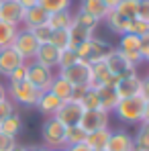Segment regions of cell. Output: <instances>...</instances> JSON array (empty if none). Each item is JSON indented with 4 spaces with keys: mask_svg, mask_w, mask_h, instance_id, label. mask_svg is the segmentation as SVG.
<instances>
[{
    "mask_svg": "<svg viewBox=\"0 0 149 151\" xmlns=\"http://www.w3.org/2000/svg\"><path fill=\"white\" fill-rule=\"evenodd\" d=\"M110 133H112L110 127H108V129H100V131H92V133H88V137H86V145H88L92 151H104V149H106L108 139H110Z\"/></svg>",
    "mask_w": 149,
    "mask_h": 151,
    "instance_id": "7402d4cb",
    "label": "cell"
},
{
    "mask_svg": "<svg viewBox=\"0 0 149 151\" xmlns=\"http://www.w3.org/2000/svg\"><path fill=\"white\" fill-rule=\"evenodd\" d=\"M21 131H23V119H21L19 112H12V114L6 116V119L2 121V125H0V133L10 135V137H17Z\"/></svg>",
    "mask_w": 149,
    "mask_h": 151,
    "instance_id": "d4e9b609",
    "label": "cell"
},
{
    "mask_svg": "<svg viewBox=\"0 0 149 151\" xmlns=\"http://www.w3.org/2000/svg\"><path fill=\"white\" fill-rule=\"evenodd\" d=\"M135 151H149V123H139L137 133L133 135Z\"/></svg>",
    "mask_w": 149,
    "mask_h": 151,
    "instance_id": "4316f807",
    "label": "cell"
},
{
    "mask_svg": "<svg viewBox=\"0 0 149 151\" xmlns=\"http://www.w3.org/2000/svg\"><path fill=\"white\" fill-rule=\"evenodd\" d=\"M86 137H88V133L80 125L66 127V147H74V145H80V143H86Z\"/></svg>",
    "mask_w": 149,
    "mask_h": 151,
    "instance_id": "83f0119b",
    "label": "cell"
},
{
    "mask_svg": "<svg viewBox=\"0 0 149 151\" xmlns=\"http://www.w3.org/2000/svg\"><path fill=\"white\" fill-rule=\"evenodd\" d=\"M104 151H135L133 135L127 131H112Z\"/></svg>",
    "mask_w": 149,
    "mask_h": 151,
    "instance_id": "2e32d148",
    "label": "cell"
},
{
    "mask_svg": "<svg viewBox=\"0 0 149 151\" xmlns=\"http://www.w3.org/2000/svg\"><path fill=\"white\" fill-rule=\"evenodd\" d=\"M51 151H68L66 147H61V149H51Z\"/></svg>",
    "mask_w": 149,
    "mask_h": 151,
    "instance_id": "f5cc1de1",
    "label": "cell"
},
{
    "mask_svg": "<svg viewBox=\"0 0 149 151\" xmlns=\"http://www.w3.org/2000/svg\"><path fill=\"white\" fill-rule=\"evenodd\" d=\"M57 59H59V49H55L51 43L39 45L37 55H35V61H37V63L47 65V68H51V70H57Z\"/></svg>",
    "mask_w": 149,
    "mask_h": 151,
    "instance_id": "d6986e66",
    "label": "cell"
},
{
    "mask_svg": "<svg viewBox=\"0 0 149 151\" xmlns=\"http://www.w3.org/2000/svg\"><path fill=\"white\" fill-rule=\"evenodd\" d=\"M49 21V12L43 8V6H33V8H27L25 10V19H23V29H35V27H39V25H45Z\"/></svg>",
    "mask_w": 149,
    "mask_h": 151,
    "instance_id": "ac0fdd59",
    "label": "cell"
},
{
    "mask_svg": "<svg viewBox=\"0 0 149 151\" xmlns=\"http://www.w3.org/2000/svg\"><path fill=\"white\" fill-rule=\"evenodd\" d=\"M82 112H84V108H82L80 102L66 100V102H61V106L57 108L55 119H57L63 127H76V125H80Z\"/></svg>",
    "mask_w": 149,
    "mask_h": 151,
    "instance_id": "8fae6325",
    "label": "cell"
},
{
    "mask_svg": "<svg viewBox=\"0 0 149 151\" xmlns=\"http://www.w3.org/2000/svg\"><path fill=\"white\" fill-rule=\"evenodd\" d=\"M49 43L55 47V49L63 51L68 49L70 45H72V37H70V29H57V31H53L51 33V39Z\"/></svg>",
    "mask_w": 149,
    "mask_h": 151,
    "instance_id": "f1b7e54d",
    "label": "cell"
},
{
    "mask_svg": "<svg viewBox=\"0 0 149 151\" xmlns=\"http://www.w3.org/2000/svg\"><path fill=\"white\" fill-rule=\"evenodd\" d=\"M12 49L17 51L25 61H33L35 55H37V49H39V41L33 37V33L29 29H19L14 41H12Z\"/></svg>",
    "mask_w": 149,
    "mask_h": 151,
    "instance_id": "ba28073f",
    "label": "cell"
},
{
    "mask_svg": "<svg viewBox=\"0 0 149 151\" xmlns=\"http://www.w3.org/2000/svg\"><path fill=\"white\" fill-rule=\"evenodd\" d=\"M104 23H106V27L114 33V35H125L127 33V27H129V19H125V17H121L117 10H110L108 14H106V19H104Z\"/></svg>",
    "mask_w": 149,
    "mask_h": 151,
    "instance_id": "cb8c5ba5",
    "label": "cell"
},
{
    "mask_svg": "<svg viewBox=\"0 0 149 151\" xmlns=\"http://www.w3.org/2000/svg\"><path fill=\"white\" fill-rule=\"evenodd\" d=\"M78 61V55L76 49H63L59 51V59H57V70H63V68H70Z\"/></svg>",
    "mask_w": 149,
    "mask_h": 151,
    "instance_id": "d590c367",
    "label": "cell"
},
{
    "mask_svg": "<svg viewBox=\"0 0 149 151\" xmlns=\"http://www.w3.org/2000/svg\"><path fill=\"white\" fill-rule=\"evenodd\" d=\"M80 12H86L88 17H94L98 23L106 19V14L110 12V8L104 4V0H80Z\"/></svg>",
    "mask_w": 149,
    "mask_h": 151,
    "instance_id": "e0dca14e",
    "label": "cell"
},
{
    "mask_svg": "<svg viewBox=\"0 0 149 151\" xmlns=\"http://www.w3.org/2000/svg\"><path fill=\"white\" fill-rule=\"evenodd\" d=\"M74 23L80 27H84V29H88V31H92V33H96V29H98V21L94 19V17H88L86 12H74Z\"/></svg>",
    "mask_w": 149,
    "mask_h": 151,
    "instance_id": "d6a6232c",
    "label": "cell"
},
{
    "mask_svg": "<svg viewBox=\"0 0 149 151\" xmlns=\"http://www.w3.org/2000/svg\"><path fill=\"white\" fill-rule=\"evenodd\" d=\"M53 78H55V72H53L51 68L37 63L35 59H33V61H27V80H29L37 90L47 92L51 82H53Z\"/></svg>",
    "mask_w": 149,
    "mask_h": 151,
    "instance_id": "8992f818",
    "label": "cell"
},
{
    "mask_svg": "<svg viewBox=\"0 0 149 151\" xmlns=\"http://www.w3.org/2000/svg\"><path fill=\"white\" fill-rule=\"evenodd\" d=\"M8 82H21V80H27V63H23V65H19L12 74L6 78Z\"/></svg>",
    "mask_w": 149,
    "mask_h": 151,
    "instance_id": "ab89813d",
    "label": "cell"
},
{
    "mask_svg": "<svg viewBox=\"0 0 149 151\" xmlns=\"http://www.w3.org/2000/svg\"><path fill=\"white\" fill-rule=\"evenodd\" d=\"M23 63H27V61L12 49V45L0 49V76H2V78H8L19 65H23Z\"/></svg>",
    "mask_w": 149,
    "mask_h": 151,
    "instance_id": "4fadbf2b",
    "label": "cell"
},
{
    "mask_svg": "<svg viewBox=\"0 0 149 151\" xmlns=\"http://www.w3.org/2000/svg\"><path fill=\"white\" fill-rule=\"evenodd\" d=\"M59 106H61V100H59L55 94H51L49 90H47V92L41 94V98H39V102H37L35 108H37L45 119H49V116H55V112H57Z\"/></svg>",
    "mask_w": 149,
    "mask_h": 151,
    "instance_id": "ffe728a7",
    "label": "cell"
},
{
    "mask_svg": "<svg viewBox=\"0 0 149 151\" xmlns=\"http://www.w3.org/2000/svg\"><path fill=\"white\" fill-rule=\"evenodd\" d=\"M25 151H35V147H33V145H27V149Z\"/></svg>",
    "mask_w": 149,
    "mask_h": 151,
    "instance_id": "816d5d0a",
    "label": "cell"
},
{
    "mask_svg": "<svg viewBox=\"0 0 149 151\" xmlns=\"http://www.w3.org/2000/svg\"><path fill=\"white\" fill-rule=\"evenodd\" d=\"M137 19L149 23V0H139V10H137Z\"/></svg>",
    "mask_w": 149,
    "mask_h": 151,
    "instance_id": "60d3db41",
    "label": "cell"
},
{
    "mask_svg": "<svg viewBox=\"0 0 149 151\" xmlns=\"http://www.w3.org/2000/svg\"><path fill=\"white\" fill-rule=\"evenodd\" d=\"M143 108H145V98L143 96H133V98H121L112 114L125 123V125H139L143 121Z\"/></svg>",
    "mask_w": 149,
    "mask_h": 151,
    "instance_id": "3957f363",
    "label": "cell"
},
{
    "mask_svg": "<svg viewBox=\"0 0 149 151\" xmlns=\"http://www.w3.org/2000/svg\"><path fill=\"white\" fill-rule=\"evenodd\" d=\"M35 151H51L49 147H45V145H43V147H35Z\"/></svg>",
    "mask_w": 149,
    "mask_h": 151,
    "instance_id": "f907efd6",
    "label": "cell"
},
{
    "mask_svg": "<svg viewBox=\"0 0 149 151\" xmlns=\"http://www.w3.org/2000/svg\"><path fill=\"white\" fill-rule=\"evenodd\" d=\"M112 10H117L121 17L125 19H129V21H133V19H137V10H139V0H121Z\"/></svg>",
    "mask_w": 149,
    "mask_h": 151,
    "instance_id": "f546056e",
    "label": "cell"
},
{
    "mask_svg": "<svg viewBox=\"0 0 149 151\" xmlns=\"http://www.w3.org/2000/svg\"><path fill=\"white\" fill-rule=\"evenodd\" d=\"M145 37H147V39H149V33H147V35H145Z\"/></svg>",
    "mask_w": 149,
    "mask_h": 151,
    "instance_id": "db71d44e",
    "label": "cell"
},
{
    "mask_svg": "<svg viewBox=\"0 0 149 151\" xmlns=\"http://www.w3.org/2000/svg\"><path fill=\"white\" fill-rule=\"evenodd\" d=\"M6 92H8V98L14 102V104H21L27 108H35L37 102L41 98V90H37L29 80H21V82H8L6 86Z\"/></svg>",
    "mask_w": 149,
    "mask_h": 151,
    "instance_id": "7a4b0ae2",
    "label": "cell"
},
{
    "mask_svg": "<svg viewBox=\"0 0 149 151\" xmlns=\"http://www.w3.org/2000/svg\"><path fill=\"white\" fill-rule=\"evenodd\" d=\"M119 2H121V0H104V4H106V6H108L110 10H112V8H114V6H117Z\"/></svg>",
    "mask_w": 149,
    "mask_h": 151,
    "instance_id": "681fc988",
    "label": "cell"
},
{
    "mask_svg": "<svg viewBox=\"0 0 149 151\" xmlns=\"http://www.w3.org/2000/svg\"><path fill=\"white\" fill-rule=\"evenodd\" d=\"M82 104V108L84 110H94V108H100V98L98 94H96V90L94 88H88L86 90V94H84V98L80 100Z\"/></svg>",
    "mask_w": 149,
    "mask_h": 151,
    "instance_id": "836d02e7",
    "label": "cell"
},
{
    "mask_svg": "<svg viewBox=\"0 0 149 151\" xmlns=\"http://www.w3.org/2000/svg\"><path fill=\"white\" fill-rule=\"evenodd\" d=\"M127 33H131V35H137V37H145V35L149 33V23L141 21V19H133V21H129Z\"/></svg>",
    "mask_w": 149,
    "mask_h": 151,
    "instance_id": "e575fe53",
    "label": "cell"
},
{
    "mask_svg": "<svg viewBox=\"0 0 149 151\" xmlns=\"http://www.w3.org/2000/svg\"><path fill=\"white\" fill-rule=\"evenodd\" d=\"M17 2H19L25 10H27V8H33V6H37V4H39V0H17Z\"/></svg>",
    "mask_w": 149,
    "mask_h": 151,
    "instance_id": "f6af8a7d",
    "label": "cell"
},
{
    "mask_svg": "<svg viewBox=\"0 0 149 151\" xmlns=\"http://www.w3.org/2000/svg\"><path fill=\"white\" fill-rule=\"evenodd\" d=\"M68 151H92L86 143H80V145H74V147H66Z\"/></svg>",
    "mask_w": 149,
    "mask_h": 151,
    "instance_id": "bcb514c9",
    "label": "cell"
},
{
    "mask_svg": "<svg viewBox=\"0 0 149 151\" xmlns=\"http://www.w3.org/2000/svg\"><path fill=\"white\" fill-rule=\"evenodd\" d=\"M23 19H25V8L17 0H0V21L21 27Z\"/></svg>",
    "mask_w": 149,
    "mask_h": 151,
    "instance_id": "7c38bea8",
    "label": "cell"
},
{
    "mask_svg": "<svg viewBox=\"0 0 149 151\" xmlns=\"http://www.w3.org/2000/svg\"><path fill=\"white\" fill-rule=\"evenodd\" d=\"M92 88L96 90V94H98V98H100V108L112 114V110L117 108V104L121 100L119 94H117V88L114 86H108V84H96Z\"/></svg>",
    "mask_w": 149,
    "mask_h": 151,
    "instance_id": "9a60e30c",
    "label": "cell"
},
{
    "mask_svg": "<svg viewBox=\"0 0 149 151\" xmlns=\"http://www.w3.org/2000/svg\"><path fill=\"white\" fill-rule=\"evenodd\" d=\"M141 59L149 63V39L141 37Z\"/></svg>",
    "mask_w": 149,
    "mask_h": 151,
    "instance_id": "b9f144b4",
    "label": "cell"
},
{
    "mask_svg": "<svg viewBox=\"0 0 149 151\" xmlns=\"http://www.w3.org/2000/svg\"><path fill=\"white\" fill-rule=\"evenodd\" d=\"M114 49V45H110L108 41L100 39V37H90L88 41L80 43L76 47V55H78V61H84V63H98V61H104L106 55Z\"/></svg>",
    "mask_w": 149,
    "mask_h": 151,
    "instance_id": "6da1fadb",
    "label": "cell"
},
{
    "mask_svg": "<svg viewBox=\"0 0 149 151\" xmlns=\"http://www.w3.org/2000/svg\"><path fill=\"white\" fill-rule=\"evenodd\" d=\"M6 98H8V92H6V86H4V84L0 82V102H2V100H6Z\"/></svg>",
    "mask_w": 149,
    "mask_h": 151,
    "instance_id": "c3c4849f",
    "label": "cell"
},
{
    "mask_svg": "<svg viewBox=\"0 0 149 151\" xmlns=\"http://www.w3.org/2000/svg\"><path fill=\"white\" fill-rule=\"evenodd\" d=\"M72 23H74V14H72V10L53 12V14H49V21H47V25H49L53 31H57V29H70Z\"/></svg>",
    "mask_w": 149,
    "mask_h": 151,
    "instance_id": "484cf974",
    "label": "cell"
},
{
    "mask_svg": "<svg viewBox=\"0 0 149 151\" xmlns=\"http://www.w3.org/2000/svg\"><path fill=\"white\" fill-rule=\"evenodd\" d=\"M92 82H94L92 86H96V84H108V86H114L119 80L110 74V70L106 68L104 61H98V63H92Z\"/></svg>",
    "mask_w": 149,
    "mask_h": 151,
    "instance_id": "603a6c76",
    "label": "cell"
},
{
    "mask_svg": "<svg viewBox=\"0 0 149 151\" xmlns=\"http://www.w3.org/2000/svg\"><path fill=\"white\" fill-rule=\"evenodd\" d=\"M49 92H51V94H55L61 102H66V100L72 98L74 86H72L66 78H61L59 74H55V78H53V82H51V86H49Z\"/></svg>",
    "mask_w": 149,
    "mask_h": 151,
    "instance_id": "44dd1931",
    "label": "cell"
},
{
    "mask_svg": "<svg viewBox=\"0 0 149 151\" xmlns=\"http://www.w3.org/2000/svg\"><path fill=\"white\" fill-rule=\"evenodd\" d=\"M117 49L121 51L133 65L143 63V59H141V37L131 35V33H125V35H121V39H119Z\"/></svg>",
    "mask_w": 149,
    "mask_h": 151,
    "instance_id": "30bf717a",
    "label": "cell"
},
{
    "mask_svg": "<svg viewBox=\"0 0 149 151\" xmlns=\"http://www.w3.org/2000/svg\"><path fill=\"white\" fill-rule=\"evenodd\" d=\"M104 63H106V68L110 70V74L114 76L117 80H123V78H129V76L137 74V65H133L117 47L106 55Z\"/></svg>",
    "mask_w": 149,
    "mask_h": 151,
    "instance_id": "52a82bcc",
    "label": "cell"
},
{
    "mask_svg": "<svg viewBox=\"0 0 149 151\" xmlns=\"http://www.w3.org/2000/svg\"><path fill=\"white\" fill-rule=\"evenodd\" d=\"M141 82H143V78H141L139 74L119 80V82L114 84L119 98H133V96H141Z\"/></svg>",
    "mask_w": 149,
    "mask_h": 151,
    "instance_id": "5bb4252c",
    "label": "cell"
},
{
    "mask_svg": "<svg viewBox=\"0 0 149 151\" xmlns=\"http://www.w3.org/2000/svg\"><path fill=\"white\" fill-rule=\"evenodd\" d=\"M57 74L61 78H66L74 88L78 86H86V88H92V65L90 63H84V61H76L74 65L70 68H63V70H57Z\"/></svg>",
    "mask_w": 149,
    "mask_h": 151,
    "instance_id": "5b68a950",
    "label": "cell"
},
{
    "mask_svg": "<svg viewBox=\"0 0 149 151\" xmlns=\"http://www.w3.org/2000/svg\"><path fill=\"white\" fill-rule=\"evenodd\" d=\"M80 127L86 133L92 131H100V129H108L110 127V112L102 110V108H94V110H84L82 119H80Z\"/></svg>",
    "mask_w": 149,
    "mask_h": 151,
    "instance_id": "9c48e42d",
    "label": "cell"
},
{
    "mask_svg": "<svg viewBox=\"0 0 149 151\" xmlns=\"http://www.w3.org/2000/svg\"><path fill=\"white\" fill-rule=\"evenodd\" d=\"M141 96L145 100H149V76H145L143 82H141Z\"/></svg>",
    "mask_w": 149,
    "mask_h": 151,
    "instance_id": "ee69618b",
    "label": "cell"
},
{
    "mask_svg": "<svg viewBox=\"0 0 149 151\" xmlns=\"http://www.w3.org/2000/svg\"><path fill=\"white\" fill-rule=\"evenodd\" d=\"M12 112H17V110H14V102L10 100V98L0 102V125H2V121H4L6 116H10Z\"/></svg>",
    "mask_w": 149,
    "mask_h": 151,
    "instance_id": "74e56055",
    "label": "cell"
},
{
    "mask_svg": "<svg viewBox=\"0 0 149 151\" xmlns=\"http://www.w3.org/2000/svg\"><path fill=\"white\" fill-rule=\"evenodd\" d=\"M19 29H21V27H14V25H8V23L0 21V49L12 45V41H14Z\"/></svg>",
    "mask_w": 149,
    "mask_h": 151,
    "instance_id": "4dcf8cb0",
    "label": "cell"
},
{
    "mask_svg": "<svg viewBox=\"0 0 149 151\" xmlns=\"http://www.w3.org/2000/svg\"><path fill=\"white\" fill-rule=\"evenodd\" d=\"M17 137H10V135H4L0 133V151H12L17 147Z\"/></svg>",
    "mask_w": 149,
    "mask_h": 151,
    "instance_id": "f35d334b",
    "label": "cell"
},
{
    "mask_svg": "<svg viewBox=\"0 0 149 151\" xmlns=\"http://www.w3.org/2000/svg\"><path fill=\"white\" fill-rule=\"evenodd\" d=\"M39 6H43L49 14H53L61 10H72V0H39Z\"/></svg>",
    "mask_w": 149,
    "mask_h": 151,
    "instance_id": "1f68e13d",
    "label": "cell"
},
{
    "mask_svg": "<svg viewBox=\"0 0 149 151\" xmlns=\"http://www.w3.org/2000/svg\"><path fill=\"white\" fill-rule=\"evenodd\" d=\"M147 76H149V70H147Z\"/></svg>",
    "mask_w": 149,
    "mask_h": 151,
    "instance_id": "11a10c76",
    "label": "cell"
},
{
    "mask_svg": "<svg viewBox=\"0 0 149 151\" xmlns=\"http://www.w3.org/2000/svg\"><path fill=\"white\" fill-rule=\"evenodd\" d=\"M141 123H149V100H145V108H143V121Z\"/></svg>",
    "mask_w": 149,
    "mask_h": 151,
    "instance_id": "7dc6e473",
    "label": "cell"
},
{
    "mask_svg": "<svg viewBox=\"0 0 149 151\" xmlns=\"http://www.w3.org/2000/svg\"><path fill=\"white\" fill-rule=\"evenodd\" d=\"M41 139H43V145L49 147V149L66 147V127L61 125L55 116L45 119V123L41 127Z\"/></svg>",
    "mask_w": 149,
    "mask_h": 151,
    "instance_id": "277c9868",
    "label": "cell"
},
{
    "mask_svg": "<svg viewBox=\"0 0 149 151\" xmlns=\"http://www.w3.org/2000/svg\"><path fill=\"white\" fill-rule=\"evenodd\" d=\"M86 86H78V88H74V92H72V98L70 100H74V102H80L82 98H84V94H86Z\"/></svg>",
    "mask_w": 149,
    "mask_h": 151,
    "instance_id": "7bdbcfd3",
    "label": "cell"
},
{
    "mask_svg": "<svg viewBox=\"0 0 149 151\" xmlns=\"http://www.w3.org/2000/svg\"><path fill=\"white\" fill-rule=\"evenodd\" d=\"M31 33H33V37L39 41V45H43V43H49L53 29L45 23V25H39V27H35V29H31Z\"/></svg>",
    "mask_w": 149,
    "mask_h": 151,
    "instance_id": "8d00e7d4",
    "label": "cell"
}]
</instances>
